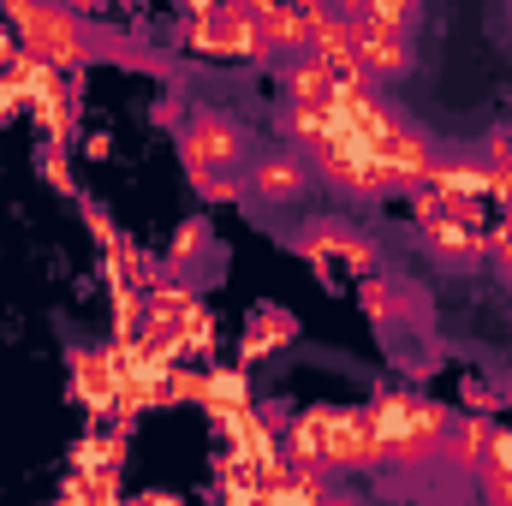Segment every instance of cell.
I'll list each match as a JSON object with an SVG mask.
<instances>
[{"label": "cell", "mask_w": 512, "mask_h": 506, "mask_svg": "<svg viewBox=\"0 0 512 506\" xmlns=\"http://www.w3.org/2000/svg\"><path fill=\"white\" fill-rule=\"evenodd\" d=\"M370 423H376L382 459H399V465H417V459L441 453V441H447V417L435 405L411 399V393H382L376 411H370Z\"/></svg>", "instance_id": "6da1fadb"}, {"label": "cell", "mask_w": 512, "mask_h": 506, "mask_svg": "<svg viewBox=\"0 0 512 506\" xmlns=\"http://www.w3.org/2000/svg\"><path fill=\"white\" fill-rule=\"evenodd\" d=\"M179 143H185L191 179H197L209 197H233V185H227L221 173H233V167L251 161V137H245V126H233L227 114H197L191 126L179 131Z\"/></svg>", "instance_id": "7a4b0ae2"}, {"label": "cell", "mask_w": 512, "mask_h": 506, "mask_svg": "<svg viewBox=\"0 0 512 506\" xmlns=\"http://www.w3.org/2000/svg\"><path fill=\"white\" fill-rule=\"evenodd\" d=\"M6 18L24 30V48L42 54L48 66H72V60H84V30H78L72 12H60V6H18V0H12Z\"/></svg>", "instance_id": "3957f363"}, {"label": "cell", "mask_w": 512, "mask_h": 506, "mask_svg": "<svg viewBox=\"0 0 512 506\" xmlns=\"http://www.w3.org/2000/svg\"><path fill=\"white\" fill-rule=\"evenodd\" d=\"M322 465L328 471H370L382 465V441L370 411H322Z\"/></svg>", "instance_id": "277c9868"}, {"label": "cell", "mask_w": 512, "mask_h": 506, "mask_svg": "<svg viewBox=\"0 0 512 506\" xmlns=\"http://www.w3.org/2000/svg\"><path fill=\"white\" fill-rule=\"evenodd\" d=\"M191 36L203 42V54H256V60L268 54L256 30V6H197Z\"/></svg>", "instance_id": "5b68a950"}, {"label": "cell", "mask_w": 512, "mask_h": 506, "mask_svg": "<svg viewBox=\"0 0 512 506\" xmlns=\"http://www.w3.org/2000/svg\"><path fill=\"white\" fill-rule=\"evenodd\" d=\"M310 179H316L310 155H298V149H268V155H256L245 167V191L256 203H292V197L310 191Z\"/></svg>", "instance_id": "8992f818"}, {"label": "cell", "mask_w": 512, "mask_h": 506, "mask_svg": "<svg viewBox=\"0 0 512 506\" xmlns=\"http://www.w3.org/2000/svg\"><path fill=\"white\" fill-rule=\"evenodd\" d=\"M340 12H346V24H352V54H358V66H364L370 84H382V78H405V72H411V42H405V36L376 30V24H358L352 6H340Z\"/></svg>", "instance_id": "52a82bcc"}, {"label": "cell", "mask_w": 512, "mask_h": 506, "mask_svg": "<svg viewBox=\"0 0 512 506\" xmlns=\"http://www.w3.org/2000/svg\"><path fill=\"white\" fill-rule=\"evenodd\" d=\"M286 90H292V108H334V72L328 66H316L310 54H298L292 66H286Z\"/></svg>", "instance_id": "ba28073f"}, {"label": "cell", "mask_w": 512, "mask_h": 506, "mask_svg": "<svg viewBox=\"0 0 512 506\" xmlns=\"http://www.w3.org/2000/svg\"><path fill=\"white\" fill-rule=\"evenodd\" d=\"M489 423L483 417H459V423H447V441H441V453L459 465V471H477V465H489Z\"/></svg>", "instance_id": "9c48e42d"}, {"label": "cell", "mask_w": 512, "mask_h": 506, "mask_svg": "<svg viewBox=\"0 0 512 506\" xmlns=\"http://www.w3.org/2000/svg\"><path fill=\"white\" fill-rule=\"evenodd\" d=\"M292 340V316L286 310H251V340H245V352H274V346H286Z\"/></svg>", "instance_id": "30bf717a"}, {"label": "cell", "mask_w": 512, "mask_h": 506, "mask_svg": "<svg viewBox=\"0 0 512 506\" xmlns=\"http://www.w3.org/2000/svg\"><path fill=\"white\" fill-rule=\"evenodd\" d=\"M352 12H358V24H376V30H393V36H405L417 24V6L411 0H399V6L393 0H382V6H352Z\"/></svg>", "instance_id": "8fae6325"}, {"label": "cell", "mask_w": 512, "mask_h": 506, "mask_svg": "<svg viewBox=\"0 0 512 506\" xmlns=\"http://www.w3.org/2000/svg\"><path fill=\"white\" fill-rule=\"evenodd\" d=\"M292 459L322 465V411H310V417H298V423H292Z\"/></svg>", "instance_id": "7c38bea8"}, {"label": "cell", "mask_w": 512, "mask_h": 506, "mask_svg": "<svg viewBox=\"0 0 512 506\" xmlns=\"http://www.w3.org/2000/svg\"><path fill=\"white\" fill-rule=\"evenodd\" d=\"M483 501H489V506H512V471L483 465Z\"/></svg>", "instance_id": "4fadbf2b"}, {"label": "cell", "mask_w": 512, "mask_h": 506, "mask_svg": "<svg viewBox=\"0 0 512 506\" xmlns=\"http://www.w3.org/2000/svg\"><path fill=\"white\" fill-rule=\"evenodd\" d=\"M489 465L512 471V429H495V435H489Z\"/></svg>", "instance_id": "5bb4252c"}, {"label": "cell", "mask_w": 512, "mask_h": 506, "mask_svg": "<svg viewBox=\"0 0 512 506\" xmlns=\"http://www.w3.org/2000/svg\"><path fill=\"white\" fill-rule=\"evenodd\" d=\"M203 251V227H179V245H173V262H191Z\"/></svg>", "instance_id": "9a60e30c"}, {"label": "cell", "mask_w": 512, "mask_h": 506, "mask_svg": "<svg viewBox=\"0 0 512 506\" xmlns=\"http://www.w3.org/2000/svg\"><path fill=\"white\" fill-rule=\"evenodd\" d=\"M507 399H512V381H507Z\"/></svg>", "instance_id": "2e32d148"}]
</instances>
